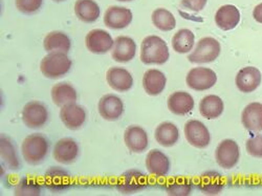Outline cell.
Returning <instances> with one entry per match:
<instances>
[{
    "label": "cell",
    "mask_w": 262,
    "mask_h": 196,
    "mask_svg": "<svg viewBox=\"0 0 262 196\" xmlns=\"http://www.w3.org/2000/svg\"><path fill=\"white\" fill-rule=\"evenodd\" d=\"M151 20L154 26L163 32H169L176 29L177 20L174 15L163 8H159L154 11L151 16Z\"/></svg>",
    "instance_id": "1f68e13d"
},
{
    "label": "cell",
    "mask_w": 262,
    "mask_h": 196,
    "mask_svg": "<svg viewBox=\"0 0 262 196\" xmlns=\"http://www.w3.org/2000/svg\"><path fill=\"white\" fill-rule=\"evenodd\" d=\"M225 110L224 101L221 97L215 95H209L202 99L200 103V113L208 120H214L220 118Z\"/></svg>",
    "instance_id": "f546056e"
},
{
    "label": "cell",
    "mask_w": 262,
    "mask_h": 196,
    "mask_svg": "<svg viewBox=\"0 0 262 196\" xmlns=\"http://www.w3.org/2000/svg\"><path fill=\"white\" fill-rule=\"evenodd\" d=\"M262 81V75L257 68L247 67L240 70L235 78L237 89L245 94L256 91Z\"/></svg>",
    "instance_id": "4fadbf2b"
},
{
    "label": "cell",
    "mask_w": 262,
    "mask_h": 196,
    "mask_svg": "<svg viewBox=\"0 0 262 196\" xmlns=\"http://www.w3.org/2000/svg\"><path fill=\"white\" fill-rule=\"evenodd\" d=\"M115 40L112 35L104 30H93L86 35L85 46L93 54H106L114 48Z\"/></svg>",
    "instance_id": "9c48e42d"
},
{
    "label": "cell",
    "mask_w": 262,
    "mask_h": 196,
    "mask_svg": "<svg viewBox=\"0 0 262 196\" xmlns=\"http://www.w3.org/2000/svg\"><path fill=\"white\" fill-rule=\"evenodd\" d=\"M124 142L127 148L135 154H142L148 147L149 140L145 130L138 125H131L124 133Z\"/></svg>",
    "instance_id": "9a60e30c"
},
{
    "label": "cell",
    "mask_w": 262,
    "mask_h": 196,
    "mask_svg": "<svg viewBox=\"0 0 262 196\" xmlns=\"http://www.w3.org/2000/svg\"><path fill=\"white\" fill-rule=\"evenodd\" d=\"M187 85L191 90L196 92L208 91L216 84V73L208 68H194L192 69L186 78Z\"/></svg>",
    "instance_id": "5b68a950"
},
{
    "label": "cell",
    "mask_w": 262,
    "mask_h": 196,
    "mask_svg": "<svg viewBox=\"0 0 262 196\" xmlns=\"http://www.w3.org/2000/svg\"><path fill=\"white\" fill-rule=\"evenodd\" d=\"M208 0H182L181 6L191 12L199 13L205 9Z\"/></svg>",
    "instance_id": "74e56055"
},
{
    "label": "cell",
    "mask_w": 262,
    "mask_h": 196,
    "mask_svg": "<svg viewBox=\"0 0 262 196\" xmlns=\"http://www.w3.org/2000/svg\"><path fill=\"white\" fill-rule=\"evenodd\" d=\"M253 17L259 24H262V3L257 5L253 11Z\"/></svg>",
    "instance_id": "f35d334b"
},
{
    "label": "cell",
    "mask_w": 262,
    "mask_h": 196,
    "mask_svg": "<svg viewBox=\"0 0 262 196\" xmlns=\"http://www.w3.org/2000/svg\"><path fill=\"white\" fill-rule=\"evenodd\" d=\"M74 10L78 19L85 24H93L100 17V7L95 0H77Z\"/></svg>",
    "instance_id": "f1b7e54d"
},
{
    "label": "cell",
    "mask_w": 262,
    "mask_h": 196,
    "mask_svg": "<svg viewBox=\"0 0 262 196\" xmlns=\"http://www.w3.org/2000/svg\"><path fill=\"white\" fill-rule=\"evenodd\" d=\"M21 152L27 163L38 165L46 159L49 152V142L40 134H34L25 139Z\"/></svg>",
    "instance_id": "3957f363"
},
{
    "label": "cell",
    "mask_w": 262,
    "mask_h": 196,
    "mask_svg": "<svg viewBox=\"0 0 262 196\" xmlns=\"http://www.w3.org/2000/svg\"><path fill=\"white\" fill-rule=\"evenodd\" d=\"M222 47L220 42L215 38L205 37L198 42L195 50L191 52L188 59L191 63L196 64L211 63L220 57Z\"/></svg>",
    "instance_id": "277c9868"
},
{
    "label": "cell",
    "mask_w": 262,
    "mask_h": 196,
    "mask_svg": "<svg viewBox=\"0 0 262 196\" xmlns=\"http://www.w3.org/2000/svg\"><path fill=\"white\" fill-rule=\"evenodd\" d=\"M98 111L104 120L117 121L124 113V103L116 95H105L99 101Z\"/></svg>",
    "instance_id": "7c38bea8"
},
{
    "label": "cell",
    "mask_w": 262,
    "mask_h": 196,
    "mask_svg": "<svg viewBox=\"0 0 262 196\" xmlns=\"http://www.w3.org/2000/svg\"><path fill=\"white\" fill-rule=\"evenodd\" d=\"M240 158L238 144L231 139L224 140L218 144L215 150V160L217 164L224 169L234 168Z\"/></svg>",
    "instance_id": "ba28073f"
},
{
    "label": "cell",
    "mask_w": 262,
    "mask_h": 196,
    "mask_svg": "<svg viewBox=\"0 0 262 196\" xmlns=\"http://www.w3.org/2000/svg\"><path fill=\"white\" fill-rule=\"evenodd\" d=\"M193 183L187 178H174L166 186L167 194L170 196H188L192 191Z\"/></svg>",
    "instance_id": "836d02e7"
},
{
    "label": "cell",
    "mask_w": 262,
    "mask_h": 196,
    "mask_svg": "<svg viewBox=\"0 0 262 196\" xmlns=\"http://www.w3.org/2000/svg\"><path fill=\"white\" fill-rule=\"evenodd\" d=\"M167 105L172 114L177 116H185L194 108V99L189 93L176 92L168 98Z\"/></svg>",
    "instance_id": "603a6c76"
},
{
    "label": "cell",
    "mask_w": 262,
    "mask_h": 196,
    "mask_svg": "<svg viewBox=\"0 0 262 196\" xmlns=\"http://www.w3.org/2000/svg\"><path fill=\"white\" fill-rule=\"evenodd\" d=\"M0 149H2V159L11 169H19L20 163L16 154L15 146L12 140L6 135H2L0 138Z\"/></svg>",
    "instance_id": "d6a6232c"
},
{
    "label": "cell",
    "mask_w": 262,
    "mask_h": 196,
    "mask_svg": "<svg viewBox=\"0 0 262 196\" xmlns=\"http://www.w3.org/2000/svg\"><path fill=\"white\" fill-rule=\"evenodd\" d=\"M147 186V180L139 170H128L119 178L117 189L122 194H133Z\"/></svg>",
    "instance_id": "30bf717a"
},
{
    "label": "cell",
    "mask_w": 262,
    "mask_h": 196,
    "mask_svg": "<svg viewBox=\"0 0 262 196\" xmlns=\"http://www.w3.org/2000/svg\"><path fill=\"white\" fill-rule=\"evenodd\" d=\"M118 2H121V3H127V2H133V0H118Z\"/></svg>",
    "instance_id": "ab89813d"
},
{
    "label": "cell",
    "mask_w": 262,
    "mask_h": 196,
    "mask_svg": "<svg viewBox=\"0 0 262 196\" xmlns=\"http://www.w3.org/2000/svg\"><path fill=\"white\" fill-rule=\"evenodd\" d=\"M146 168L152 176L165 177L170 171V160L161 150L154 149L147 155Z\"/></svg>",
    "instance_id": "ffe728a7"
},
{
    "label": "cell",
    "mask_w": 262,
    "mask_h": 196,
    "mask_svg": "<svg viewBox=\"0 0 262 196\" xmlns=\"http://www.w3.org/2000/svg\"><path fill=\"white\" fill-rule=\"evenodd\" d=\"M41 192L40 183L31 177L21 179L14 190L15 195L17 196H38Z\"/></svg>",
    "instance_id": "e575fe53"
},
{
    "label": "cell",
    "mask_w": 262,
    "mask_h": 196,
    "mask_svg": "<svg viewBox=\"0 0 262 196\" xmlns=\"http://www.w3.org/2000/svg\"><path fill=\"white\" fill-rule=\"evenodd\" d=\"M242 122L249 132H262V104L253 102L246 106L242 114Z\"/></svg>",
    "instance_id": "7402d4cb"
},
{
    "label": "cell",
    "mask_w": 262,
    "mask_h": 196,
    "mask_svg": "<svg viewBox=\"0 0 262 196\" xmlns=\"http://www.w3.org/2000/svg\"><path fill=\"white\" fill-rule=\"evenodd\" d=\"M60 119L69 129L77 130L85 123L86 112L82 106L76 103H70L61 107Z\"/></svg>",
    "instance_id": "e0dca14e"
},
{
    "label": "cell",
    "mask_w": 262,
    "mask_h": 196,
    "mask_svg": "<svg viewBox=\"0 0 262 196\" xmlns=\"http://www.w3.org/2000/svg\"><path fill=\"white\" fill-rule=\"evenodd\" d=\"M53 156L58 163L70 165L74 163L79 156V146L73 139H61L56 143L54 147Z\"/></svg>",
    "instance_id": "5bb4252c"
},
{
    "label": "cell",
    "mask_w": 262,
    "mask_h": 196,
    "mask_svg": "<svg viewBox=\"0 0 262 196\" xmlns=\"http://www.w3.org/2000/svg\"><path fill=\"white\" fill-rule=\"evenodd\" d=\"M45 185L52 192H61L72 186L68 171L59 167H51L45 174Z\"/></svg>",
    "instance_id": "ac0fdd59"
},
{
    "label": "cell",
    "mask_w": 262,
    "mask_h": 196,
    "mask_svg": "<svg viewBox=\"0 0 262 196\" xmlns=\"http://www.w3.org/2000/svg\"><path fill=\"white\" fill-rule=\"evenodd\" d=\"M108 85L116 92L126 93L134 85V78L131 74L122 68H111L106 73Z\"/></svg>",
    "instance_id": "d6986e66"
},
{
    "label": "cell",
    "mask_w": 262,
    "mask_h": 196,
    "mask_svg": "<svg viewBox=\"0 0 262 196\" xmlns=\"http://www.w3.org/2000/svg\"><path fill=\"white\" fill-rule=\"evenodd\" d=\"M240 12L233 5H225L217 10L215 24L223 31L234 30L240 23Z\"/></svg>",
    "instance_id": "44dd1931"
},
{
    "label": "cell",
    "mask_w": 262,
    "mask_h": 196,
    "mask_svg": "<svg viewBox=\"0 0 262 196\" xmlns=\"http://www.w3.org/2000/svg\"><path fill=\"white\" fill-rule=\"evenodd\" d=\"M72 68V60L68 54L61 52L49 53L41 60L40 71L49 79H59L67 75Z\"/></svg>",
    "instance_id": "7a4b0ae2"
},
{
    "label": "cell",
    "mask_w": 262,
    "mask_h": 196,
    "mask_svg": "<svg viewBox=\"0 0 262 196\" xmlns=\"http://www.w3.org/2000/svg\"><path fill=\"white\" fill-rule=\"evenodd\" d=\"M196 184L199 189L206 195L220 194L225 187L222 174L215 171H208L202 174Z\"/></svg>",
    "instance_id": "cb8c5ba5"
},
{
    "label": "cell",
    "mask_w": 262,
    "mask_h": 196,
    "mask_svg": "<svg viewBox=\"0 0 262 196\" xmlns=\"http://www.w3.org/2000/svg\"><path fill=\"white\" fill-rule=\"evenodd\" d=\"M133 12L129 9L119 6L109 7L104 15V24L113 30H123L133 21Z\"/></svg>",
    "instance_id": "8fae6325"
},
{
    "label": "cell",
    "mask_w": 262,
    "mask_h": 196,
    "mask_svg": "<svg viewBox=\"0 0 262 196\" xmlns=\"http://www.w3.org/2000/svg\"><path fill=\"white\" fill-rule=\"evenodd\" d=\"M43 0H15L16 8L24 14H34L42 6Z\"/></svg>",
    "instance_id": "d590c367"
},
{
    "label": "cell",
    "mask_w": 262,
    "mask_h": 196,
    "mask_svg": "<svg viewBox=\"0 0 262 196\" xmlns=\"http://www.w3.org/2000/svg\"><path fill=\"white\" fill-rule=\"evenodd\" d=\"M155 138L161 146L169 148L179 142L180 130L176 124L171 122H164L157 127Z\"/></svg>",
    "instance_id": "4316f807"
},
{
    "label": "cell",
    "mask_w": 262,
    "mask_h": 196,
    "mask_svg": "<svg viewBox=\"0 0 262 196\" xmlns=\"http://www.w3.org/2000/svg\"><path fill=\"white\" fill-rule=\"evenodd\" d=\"M184 133L188 143L195 148H206L211 142L207 126L199 120H190L185 124Z\"/></svg>",
    "instance_id": "52a82bcc"
},
{
    "label": "cell",
    "mask_w": 262,
    "mask_h": 196,
    "mask_svg": "<svg viewBox=\"0 0 262 196\" xmlns=\"http://www.w3.org/2000/svg\"><path fill=\"white\" fill-rule=\"evenodd\" d=\"M167 78L159 70H148L143 77L144 90L149 96H159L166 87Z\"/></svg>",
    "instance_id": "d4e9b609"
},
{
    "label": "cell",
    "mask_w": 262,
    "mask_h": 196,
    "mask_svg": "<svg viewBox=\"0 0 262 196\" xmlns=\"http://www.w3.org/2000/svg\"><path fill=\"white\" fill-rule=\"evenodd\" d=\"M136 54L137 43L133 38L128 36H119L115 39L112 56L116 62H129L135 58Z\"/></svg>",
    "instance_id": "2e32d148"
},
{
    "label": "cell",
    "mask_w": 262,
    "mask_h": 196,
    "mask_svg": "<svg viewBox=\"0 0 262 196\" xmlns=\"http://www.w3.org/2000/svg\"><path fill=\"white\" fill-rule=\"evenodd\" d=\"M170 58L169 48L164 39L159 36H147L141 46V61L145 64L166 63Z\"/></svg>",
    "instance_id": "6da1fadb"
},
{
    "label": "cell",
    "mask_w": 262,
    "mask_h": 196,
    "mask_svg": "<svg viewBox=\"0 0 262 196\" xmlns=\"http://www.w3.org/2000/svg\"><path fill=\"white\" fill-rule=\"evenodd\" d=\"M195 46V35L188 29H182L174 34L172 38V48L179 54H188L193 51Z\"/></svg>",
    "instance_id": "4dcf8cb0"
},
{
    "label": "cell",
    "mask_w": 262,
    "mask_h": 196,
    "mask_svg": "<svg viewBox=\"0 0 262 196\" xmlns=\"http://www.w3.org/2000/svg\"><path fill=\"white\" fill-rule=\"evenodd\" d=\"M53 2H56V3H60V2H64V0H53Z\"/></svg>",
    "instance_id": "60d3db41"
},
{
    "label": "cell",
    "mask_w": 262,
    "mask_h": 196,
    "mask_svg": "<svg viewBox=\"0 0 262 196\" xmlns=\"http://www.w3.org/2000/svg\"><path fill=\"white\" fill-rule=\"evenodd\" d=\"M25 125L29 128L36 129L45 126L49 119L47 106L39 101H31L27 103L21 113Z\"/></svg>",
    "instance_id": "8992f818"
},
{
    "label": "cell",
    "mask_w": 262,
    "mask_h": 196,
    "mask_svg": "<svg viewBox=\"0 0 262 196\" xmlns=\"http://www.w3.org/2000/svg\"><path fill=\"white\" fill-rule=\"evenodd\" d=\"M43 47L48 53L61 52L68 54L72 48V42L67 34L54 31L46 36L45 40H43Z\"/></svg>",
    "instance_id": "484cf974"
},
{
    "label": "cell",
    "mask_w": 262,
    "mask_h": 196,
    "mask_svg": "<svg viewBox=\"0 0 262 196\" xmlns=\"http://www.w3.org/2000/svg\"><path fill=\"white\" fill-rule=\"evenodd\" d=\"M246 146L250 156L257 159H262V136L259 135L249 139Z\"/></svg>",
    "instance_id": "8d00e7d4"
},
{
    "label": "cell",
    "mask_w": 262,
    "mask_h": 196,
    "mask_svg": "<svg viewBox=\"0 0 262 196\" xmlns=\"http://www.w3.org/2000/svg\"><path fill=\"white\" fill-rule=\"evenodd\" d=\"M51 96L53 102L60 107L70 103H76L78 99V94L75 87L67 82L55 84L52 89Z\"/></svg>",
    "instance_id": "83f0119b"
}]
</instances>
